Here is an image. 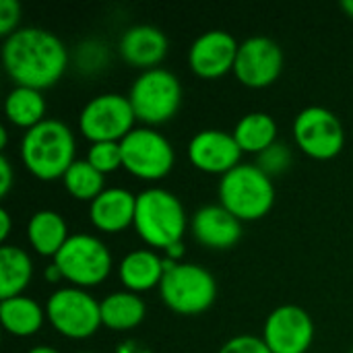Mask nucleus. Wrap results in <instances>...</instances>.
Instances as JSON below:
<instances>
[{"label":"nucleus","mask_w":353,"mask_h":353,"mask_svg":"<svg viewBox=\"0 0 353 353\" xmlns=\"http://www.w3.org/2000/svg\"><path fill=\"white\" fill-rule=\"evenodd\" d=\"M64 41L41 27H21L2 41V66L14 85L31 89L54 87L68 68Z\"/></svg>","instance_id":"obj_1"},{"label":"nucleus","mask_w":353,"mask_h":353,"mask_svg":"<svg viewBox=\"0 0 353 353\" xmlns=\"http://www.w3.org/2000/svg\"><path fill=\"white\" fill-rule=\"evenodd\" d=\"M77 141L68 124L56 118H46L37 126L25 130L21 139V161L37 180H62L68 168L77 161Z\"/></svg>","instance_id":"obj_2"},{"label":"nucleus","mask_w":353,"mask_h":353,"mask_svg":"<svg viewBox=\"0 0 353 353\" xmlns=\"http://www.w3.org/2000/svg\"><path fill=\"white\" fill-rule=\"evenodd\" d=\"M132 228L149 248L168 250L176 244H182L190 221L186 217L182 201L174 192L151 186L137 194V213Z\"/></svg>","instance_id":"obj_3"},{"label":"nucleus","mask_w":353,"mask_h":353,"mask_svg":"<svg viewBox=\"0 0 353 353\" xmlns=\"http://www.w3.org/2000/svg\"><path fill=\"white\" fill-rule=\"evenodd\" d=\"M219 205L234 217L244 221H259L275 205V184L256 163H240L219 180Z\"/></svg>","instance_id":"obj_4"},{"label":"nucleus","mask_w":353,"mask_h":353,"mask_svg":"<svg viewBox=\"0 0 353 353\" xmlns=\"http://www.w3.org/2000/svg\"><path fill=\"white\" fill-rule=\"evenodd\" d=\"M159 298L176 314L199 316L215 304L217 281L211 271L196 263H172L165 259Z\"/></svg>","instance_id":"obj_5"},{"label":"nucleus","mask_w":353,"mask_h":353,"mask_svg":"<svg viewBox=\"0 0 353 353\" xmlns=\"http://www.w3.org/2000/svg\"><path fill=\"white\" fill-rule=\"evenodd\" d=\"M182 95L180 79L163 66L141 72L128 89L137 120L149 128L170 122L182 108Z\"/></svg>","instance_id":"obj_6"},{"label":"nucleus","mask_w":353,"mask_h":353,"mask_svg":"<svg viewBox=\"0 0 353 353\" xmlns=\"http://www.w3.org/2000/svg\"><path fill=\"white\" fill-rule=\"evenodd\" d=\"M46 316L52 329L72 341L93 337L101 325V306L87 290L66 285L50 294Z\"/></svg>","instance_id":"obj_7"},{"label":"nucleus","mask_w":353,"mask_h":353,"mask_svg":"<svg viewBox=\"0 0 353 353\" xmlns=\"http://www.w3.org/2000/svg\"><path fill=\"white\" fill-rule=\"evenodd\" d=\"M74 288H95L103 283L112 273V252L97 236L70 234L60 252L52 259Z\"/></svg>","instance_id":"obj_8"},{"label":"nucleus","mask_w":353,"mask_h":353,"mask_svg":"<svg viewBox=\"0 0 353 353\" xmlns=\"http://www.w3.org/2000/svg\"><path fill=\"white\" fill-rule=\"evenodd\" d=\"M122 168L139 180H161L165 178L174 163L176 151L172 143L155 128L139 126L120 141Z\"/></svg>","instance_id":"obj_9"},{"label":"nucleus","mask_w":353,"mask_h":353,"mask_svg":"<svg viewBox=\"0 0 353 353\" xmlns=\"http://www.w3.org/2000/svg\"><path fill=\"white\" fill-rule=\"evenodd\" d=\"M137 116L128 95L99 93L91 97L79 114V130L91 143H120L137 126Z\"/></svg>","instance_id":"obj_10"},{"label":"nucleus","mask_w":353,"mask_h":353,"mask_svg":"<svg viewBox=\"0 0 353 353\" xmlns=\"http://www.w3.org/2000/svg\"><path fill=\"white\" fill-rule=\"evenodd\" d=\"M294 141L298 149L316 159H335L345 147V130L335 112L323 105L304 108L294 120Z\"/></svg>","instance_id":"obj_11"},{"label":"nucleus","mask_w":353,"mask_h":353,"mask_svg":"<svg viewBox=\"0 0 353 353\" xmlns=\"http://www.w3.org/2000/svg\"><path fill=\"white\" fill-rule=\"evenodd\" d=\"M283 72L281 46L265 35H252L240 41L234 74L248 89L271 87Z\"/></svg>","instance_id":"obj_12"},{"label":"nucleus","mask_w":353,"mask_h":353,"mask_svg":"<svg viewBox=\"0 0 353 353\" xmlns=\"http://www.w3.org/2000/svg\"><path fill=\"white\" fill-rule=\"evenodd\" d=\"M261 337L271 353H308L314 341V321L304 308L283 304L271 310Z\"/></svg>","instance_id":"obj_13"},{"label":"nucleus","mask_w":353,"mask_h":353,"mask_svg":"<svg viewBox=\"0 0 353 353\" xmlns=\"http://www.w3.org/2000/svg\"><path fill=\"white\" fill-rule=\"evenodd\" d=\"M188 161L194 170L213 176H225L242 163V149L234 134L221 128L199 130L186 147Z\"/></svg>","instance_id":"obj_14"},{"label":"nucleus","mask_w":353,"mask_h":353,"mask_svg":"<svg viewBox=\"0 0 353 353\" xmlns=\"http://www.w3.org/2000/svg\"><path fill=\"white\" fill-rule=\"evenodd\" d=\"M238 48L240 41L232 33L223 29H209L192 41L188 50V66L199 79H221L234 70Z\"/></svg>","instance_id":"obj_15"},{"label":"nucleus","mask_w":353,"mask_h":353,"mask_svg":"<svg viewBox=\"0 0 353 353\" xmlns=\"http://www.w3.org/2000/svg\"><path fill=\"white\" fill-rule=\"evenodd\" d=\"M192 238L209 250H230L242 238V221L223 205H203L190 217Z\"/></svg>","instance_id":"obj_16"},{"label":"nucleus","mask_w":353,"mask_h":353,"mask_svg":"<svg viewBox=\"0 0 353 353\" xmlns=\"http://www.w3.org/2000/svg\"><path fill=\"white\" fill-rule=\"evenodd\" d=\"M170 50L168 35L155 25H132L128 27L118 43L120 58L141 72L159 68Z\"/></svg>","instance_id":"obj_17"},{"label":"nucleus","mask_w":353,"mask_h":353,"mask_svg":"<svg viewBox=\"0 0 353 353\" xmlns=\"http://www.w3.org/2000/svg\"><path fill=\"white\" fill-rule=\"evenodd\" d=\"M137 194L128 188H105L95 201L89 203V221L97 232L120 234L134 225Z\"/></svg>","instance_id":"obj_18"},{"label":"nucleus","mask_w":353,"mask_h":353,"mask_svg":"<svg viewBox=\"0 0 353 353\" xmlns=\"http://www.w3.org/2000/svg\"><path fill=\"white\" fill-rule=\"evenodd\" d=\"M163 275H165V259H161L155 250L149 248L126 252L118 265V277L124 290L132 294H143L155 288L159 290Z\"/></svg>","instance_id":"obj_19"},{"label":"nucleus","mask_w":353,"mask_h":353,"mask_svg":"<svg viewBox=\"0 0 353 353\" xmlns=\"http://www.w3.org/2000/svg\"><path fill=\"white\" fill-rule=\"evenodd\" d=\"M27 240L39 256L54 259L70 238L66 219L52 209L35 211L27 221Z\"/></svg>","instance_id":"obj_20"},{"label":"nucleus","mask_w":353,"mask_h":353,"mask_svg":"<svg viewBox=\"0 0 353 353\" xmlns=\"http://www.w3.org/2000/svg\"><path fill=\"white\" fill-rule=\"evenodd\" d=\"M101 325L110 331H132L147 316V304L128 290L112 292L101 302Z\"/></svg>","instance_id":"obj_21"},{"label":"nucleus","mask_w":353,"mask_h":353,"mask_svg":"<svg viewBox=\"0 0 353 353\" xmlns=\"http://www.w3.org/2000/svg\"><path fill=\"white\" fill-rule=\"evenodd\" d=\"M46 319V308H41L29 296L0 300V321L4 331L12 337H33L39 333Z\"/></svg>","instance_id":"obj_22"},{"label":"nucleus","mask_w":353,"mask_h":353,"mask_svg":"<svg viewBox=\"0 0 353 353\" xmlns=\"http://www.w3.org/2000/svg\"><path fill=\"white\" fill-rule=\"evenodd\" d=\"M33 279V261L25 248L2 244L0 248V298L23 296Z\"/></svg>","instance_id":"obj_23"},{"label":"nucleus","mask_w":353,"mask_h":353,"mask_svg":"<svg viewBox=\"0 0 353 353\" xmlns=\"http://www.w3.org/2000/svg\"><path fill=\"white\" fill-rule=\"evenodd\" d=\"M46 112H48L46 97H43V91H39V89L14 85L4 99L6 120L12 126L23 128V130H29V128L37 126L39 122H43Z\"/></svg>","instance_id":"obj_24"},{"label":"nucleus","mask_w":353,"mask_h":353,"mask_svg":"<svg viewBox=\"0 0 353 353\" xmlns=\"http://www.w3.org/2000/svg\"><path fill=\"white\" fill-rule=\"evenodd\" d=\"M232 134L242 153L259 155L277 143V122L267 112H248L236 122Z\"/></svg>","instance_id":"obj_25"},{"label":"nucleus","mask_w":353,"mask_h":353,"mask_svg":"<svg viewBox=\"0 0 353 353\" xmlns=\"http://www.w3.org/2000/svg\"><path fill=\"white\" fill-rule=\"evenodd\" d=\"M62 184L72 199L91 203L105 190V176L87 159H77L62 176Z\"/></svg>","instance_id":"obj_26"},{"label":"nucleus","mask_w":353,"mask_h":353,"mask_svg":"<svg viewBox=\"0 0 353 353\" xmlns=\"http://www.w3.org/2000/svg\"><path fill=\"white\" fill-rule=\"evenodd\" d=\"M85 159L97 172H101L103 176H108V174H112V172H116V170L122 168V149H120V143H112V141L91 143Z\"/></svg>","instance_id":"obj_27"},{"label":"nucleus","mask_w":353,"mask_h":353,"mask_svg":"<svg viewBox=\"0 0 353 353\" xmlns=\"http://www.w3.org/2000/svg\"><path fill=\"white\" fill-rule=\"evenodd\" d=\"M292 149L285 145V143H275L271 145L269 149H265L263 153L256 155V165L269 176V178H275V176H281L290 170L292 165Z\"/></svg>","instance_id":"obj_28"},{"label":"nucleus","mask_w":353,"mask_h":353,"mask_svg":"<svg viewBox=\"0 0 353 353\" xmlns=\"http://www.w3.org/2000/svg\"><path fill=\"white\" fill-rule=\"evenodd\" d=\"M108 64V48L101 41H85L77 50V66L85 72H97Z\"/></svg>","instance_id":"obj_29"},{"label":"nucleus","mask_w":353,"mask_h":353,"mask_svg":"<svg viewBox=\"0 0 353 353\" xmlns=\"http://www.w3.org/2000/svg\"><path fill=\"white\" fill-rule=\"evenodd\" d=\"M217 353H271L263 337L256 335H236L228 339Z\"/></svg>","instance_id":"obj_30"},{"label":"nucleus","mask_w":353,"mask_h":353,"mask_svg":"<svg viewBox=\"0 0 353 353\" xmlns=\"http://www.w3.org/2000/svg\"><path fill=\"white\" fill-rule=\"evenodd\" d=\"M21 23V4L17 0H0V35L6 39L12 35Z\"/></svg>","instance_id":"obj_31"},{"label":"nucleus","mask_w":353,"mask_h":353,"mask_svg":"<svg viewBox=\"0 0 353 353\" xmlns=\"http://www.w3.org/2000/svg\"><path fill=\"white\" fill-rule=\"evenodd\" d=\"M12 188V165L6 155L0 157V196H6Z\"/></svg>","instance_id":"obj_32"},{"label":"nucleus","mask_w":353,"mask_h":353,"mask_svg":"<svg viewBox=\"0 0 353 353\" xmlns=\"http://www.w3.org/2000/svg\"><path fill=\"white\" fill-rule=\"evenodd\" d=\"M10 234V213L6 209H0V242L6 244V238Z\"/></svg>","instance_id":"obj_33"},{"label":"nucleus","mask_w":353,"mask_h":353,"mask_svg":"<svg viewBox=\"0 0 353 353\" xmlns=\"http://www.w3.org/2000/svg\"><path fill=\"white\" fill-rule=\"evenodd\" d=\"M43 277H46V281L48 283H58V281H64V275H62V271L58 269V265L52 261V265H48L46 267V271H43Z\"/></svg>","instance_id":"obj_34"},{"label":"nucleus","mask_w":353,"mask_h":353,"mask_svg":"<svg viewBox=\"0 0 353 353\" xmlns=\"http://www.w3.org/2000/svg\"><path fill=\"white\" fill-rule=\"evenodd\" d=\"M116 353H149L141 343H137V341H124L120 347H118V352Z\"/></svg>","instance_id":"obj_35"},{"label":"nucleus","mask_w":353,"mask_h":353,"mask_svg":"<svg viewBox=\"0 0 353 353\" xmlns=\"http://www.w3.org/2000/svg\"><path fill=\"white\" fill-rule=\"evenodd\" d=\"M27 353H60L56 347H50V345H35L31 347Z\"/></svg>","instance_id":"obj_36"},{"label":"nucleus","mask_w":353,"mask_h":353,"mask_svg":"<svg viewBox=\"0 0 353 353\" xmlns=\"http://www.w3.org/2000/svg\"><path fill=\"white\" fill-rule=\"evenodd\" d=\"M341 10H343L345 14H350L353 19V0H343V2H341Z\"/></svg>","instance_id":"obj_37"},{"label":"nucleus","mask_w":353,"mask_h":353,"mask_svg":"<svg viewBox=\"0 0 353 353\" xmlns=\"http://www.w3.org/2000/svg\"><path fill=\"white\" fill-rule=\"evenodd\" d=\"M77 353H93V352H77Z\"/></svg>","instance_id":"obj_38"},{"label":"nucleus","mask_w":353,"mask_h":353,"mask_svg":"<svg viewBox=\"0 0 353 353\" xmlns=\"http://www.w3.org/2000/svg\"><path fill=\"white\" fill-rule=\"evenodd\" d=\"M350 353H353V350H352V352H350Z\"/></svg>","instance_id":"obj_39"}]
</instances>
